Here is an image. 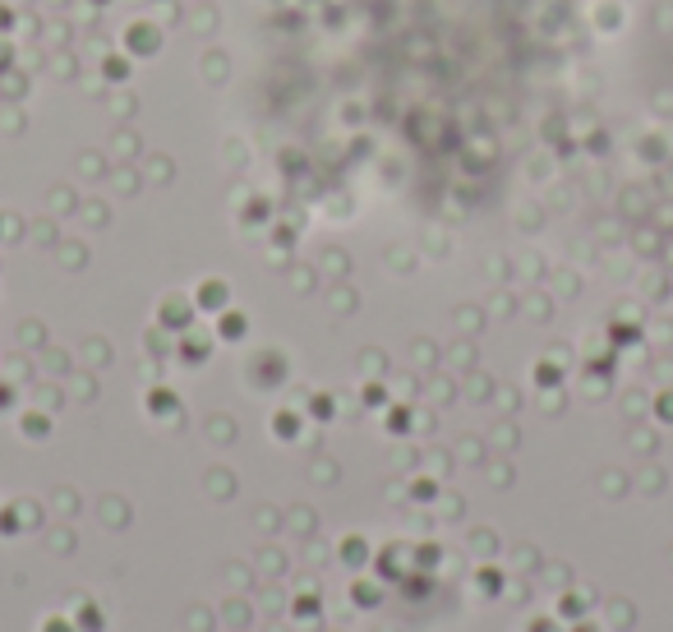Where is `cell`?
I'll return each mask as SVG.
<instances>
[{
    "mask_svg": "<svg viewBox=\"0 0 673 632\" xmlns=\"http://www.w3.org/2000/svg\"><path fill=\"white\" fill-rule=\"evenodd\" d=\"M553 614H563L567 623H581V618H586V609H581V600H577V596H563V600L553 604Z\"/></svg>",
    "mask_w": 673,
    "mask_h": 632,
    "instance_id": "1",
    "label": "cell"
},
{
    "mask_svg": "<svg viewBox=\"0 0 673 632\" xmlns=\"http://www.w3.org/2000/svg\"><path fill=\"white\" fill-rule=\"evenodd\" d=\"M351 596H355V604H365V609H374V604L383 600V591H378V586H369V582H355Z\"/></svg>",
    "mask_w": 673,
    "mask_h": 632,
    "instance_id": "2",
    "label": "cell"
},
{
    "mask_svg": "<svg viewBox=\"0 0 673 632\" xmlns=\"http://www.w3.org/2000/svg\"><path fill=\"white\" fill-rule=\"evenodd\" d=\"M295 618L314 623V618H319V600H295Z\"/></svg>",
    "mask_w": 673,
    "mask_h": 632,
    "instance_id": "3",
    "label": "cell"
},
{
    "mask_svg": "<svg viewBox=\"0 0 673 632\" xmlns=\"http://www.w3.org/2000/svg\"><path fill=\"white\" fill-rule=\"evenodd\" d=\"M577 632H590V628H577Z\"/></svg>",
    "mask_w": 673,
    "mask_h": 632,
    "instance_id": "4",
    "label": "cell"
}]
</instances>
